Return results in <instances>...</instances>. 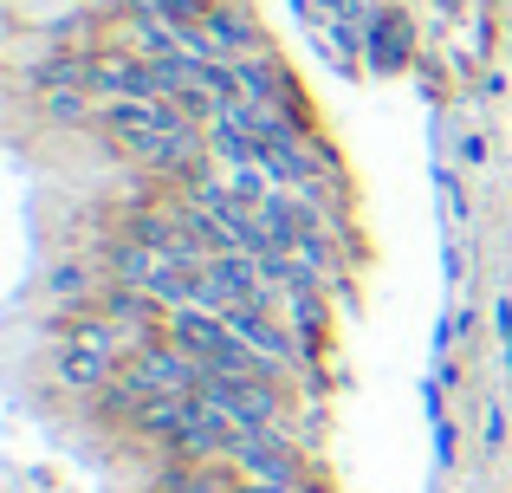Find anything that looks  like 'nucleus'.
Listing matches in <instances>:
<instances>
[{
  "instance_id": "obj_7",
  "label": "nucleus",
  "mask_w": 512,
  "mask_h": 493,
  "mask_svg": "<svg viewBox=\"0 0 512 493\" xmlns=\"http://www.w3.org/2000/svg\"><path fill=\"white\" fill-rule=\"evenodd\" d=\"M480 442H487V448L506 442V409H487V429H480Z\"/></svg>"
},
{
  "instance_id": "obj_6",
  "label": "nucleus",
  "mask_w": 512,
  "mask_h": 493,
  "mask_svg": "<svg viewBox=\"0 0 512 493\" xmlns=\"http://www.w3.org/2000/svg\"><path fill=\"white\" fill-rule=\"evenodd\" d=\"M461 163H467V169L487 163V137H480V130H461Z\"/></svg>"
},
{
  "instance_id": "obj_3",
  "label": "nucleus",
  "mask_w": 512,
  "mask_h": 493,
  "mask_svg": "<svg viewBox=\"0 0 512 493\" xmlns=\"http://www.w3.org/2000/svg\"><path fill=\"white\" fill-rule=\"evenodd\" d=\"M188 416H195V396H143V403L130 409V429H137L143 442L175 448V435L188 429Z\"/></svg>"
},
{
  "instance_id": "obj_1",
  "label": "nucleus",
  "mask_w": 512,
  "mask_h": 493,
  "mask_svg": "<svg viewBox=\"0 0 512 493\" xmlns=\"http://www.w3.org/2000/svg\"><path fill=\"white\" fill-rule=\"evenodd\" d=\"M201 403L227 409V416L240 422V435L247 429H286V396H279V377H208L201 370Z\"/></svg>"
},
{
  "instance_id": "obj_9",
  "label": "nucleus",
  "mask_w": 512,
  "mask_h": 493,
  "mask_svg": "<svg viewBox=\"0 0 512 493\" xmlns=\"http://www.w3.org/2000/svg\"><path fill=\"white\" fill-rule=\"evenodd\" d=\"M500 344H506V364H512V299H500Z\"/></svg>"
},
{
  "instance_id": "obj_4",
  "label": "nucleus",
  "mask_w": 512,
  "mask_h": 493,
  "mask_svg": "<svg viewBox=\"0 0 512 493\" xmlns=\"http://www.w3.org/2000/svg\"><path fill=\"white\" fill-rule=\"evenodd\" d=\"M117 357H104V351H85V344H59V357H52V377L65 383V390H85V396H98L104 383L117 377Z\"/></svg>"
},
{
  "instance_id": "obj_8",
  "label": "nucleus",
  "mask_w": 512,
  "mask_h": 493,
  "mask_svg": "<svg viewBox=\"0 0 512 493\" xmlns=\"http://www.w3.org/2000/svg\"><path fill=\"white\" fill-rule=\"evenodd\" d=\"M435 461L454 468V429H448V422H435Z\"/></svg>"
},
{
  "instance_id": "obj_5",
  "label": "nucleus",
  "mask_w": 512,
  "mask_h": 493,
  "mask_svg": "<svg viewBox=\"0 0 512 493\" xmlns=\"http://www.w3.org/2000/svg\"><path fill=\"white\" fill-rule=\"evenodd\" d=\"M39 111L52 124H98V98L91 91H39Z\"/></svg>"
},
{
  "instance_id": "obj_2",
  "label": "nucleus",
  "mask_w": 512,
  "mask_h": 493,
  "mask_svg": "<svg viewBox=\"0 0 512 493\" xmlns=\"http://www.w3.org/2000/svg\"><path fill=\"white\" fill-rule=\"evenodd\" d=\"M234 461L247 481H279V487H305V455H299V442H292L286 429H247L234 442Z\"/></svg>"
}]
</instances>
